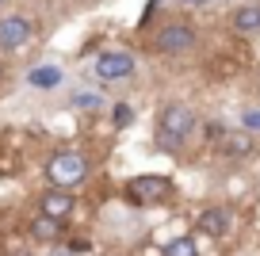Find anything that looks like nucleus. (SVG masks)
I'll list each match as a JSON object with an SVG mask.
<instances>
[{
	"label": "nucleus",
	"mask_w": 260,
	"mask_h": 256,
	"mask_svg": "<svg viewBox=\"0 0 260 256\" xmlns=\"http://www.w3.org/2000/svg\"><path fill=\"white\" fill-rule=\"evenodd\" d=\"M191 130H195V111L187 104L172 100V104L161 107V119H157V145H165V149H180Z\"/></svg>",
	"instance_id": "nucleus-1"
},
{
	"label": "nucleus",
	"mask_w": 260,
	"mask_h": 256,
	"mask_svg": "<svg viewBox=\"0 0 260 256\" xmlns=\"http://www.w3.org/2000/svg\"><path fill=\"white\" fill-rule=\"evenodd\" d=\"M122 195H126V203H134V207H161V203L172 199V180H165V176H134V180H126Z\"/></svg>",
	"instance_id": "nucleus-2"
},
{
	"label": "nucleus",
	"mask_w": 260,
	"mask_h": 256,
	"mask_svg": "<svg viewBox=\"0 0 260 256\" xmlns=\"http://www.w3.org/2000/svg\"><path fill=\"white\" fill-rule=\"evenodd\" d=\"M46 176H50L54 187H77L88 176V157H84V153H73V149L54 153L50 165H46Z\"/></svg>",
	"instance_id": "nucleus-3"
},
{
	"label": "nucleus",
	"mask_w": 260,
	"mask_h": 256,
	"mask_svg": "<svg viewBox=\"0 0 260 256\" xmlns=\"http://www.w3.org/2000/svg\"><path fill=\"white\" fill-rule=\"evenodd\" d=\"M195 42H199V35H195V27L191 23H165L161 31L153 35V50L157 54H169V57H176V54H191L195 50Z\"/></svg>",
	"instance_id": "nucleus-4"
},
{
	"label": "nucleus",
	"mask_w": 260,
	"mask_h": 256,
	"mask_svg": "<svg viewBox=\"0 0 260 256\" xmlns=\"http://www.w3.org/2000/svg\"><path fill=\"white\" fill-rule=\"evenodd\" d=\"M96 77L100 80H130L134 77V54L126 50H107L96 57Z\"/></svg>",
	"instance_id": "nucleus-5"
},
{
	"label": "nucleus",
	"mask_w": 260,
	"mask_h": 256,
	"mask_svg": "<svg viewBox=\"0 0 260 256\" xmlns=\"http://www.w3.org/2000/svg\"><path fill=\"white\" fill-rule=\"evenodd\" d=\"M31 19H23V16H4L0 19V50H19V46H27L31 42Z\"/></svg>",
	"instance_id": "nucleus-6"
},
{
	"label": "nucleus",
	"mask_w": 260,
	"mask_h": 256,
	"mask_svg": "<svg viewBox=\"0 0 260 256\" xmlns=\"http://www.w3.org/2000/svg\"><path fill=\"white\" fill-rule=\"evenodd\" d=\"M73 195L65 191V187H50V191H42V199H39V210L46 218H54V222H65V218L73 214Z\"/></svg>",
	"instance_id": "nucleus-7"
},
{
	"label": "nucleus",
	"mask_w": 260,
	"mask_h": 256,
	"mask_svg": "<svg viewBox=\"0 0 260 256\" xmlns=\"http://www.w3.org/2000/svg\"><path fill=\"white\" fill-rule=\"evenodd\" d=\"M199 233H207V237H226V230H230V214L226 210H218V207H211V210H203L199 214Z\"/></svg>",
	"instance_id": "nucleus-8"
},
{
	"label": "nucleus",
	"mask_w": 260,
	"mask_h": 256,
	"mask_svg": "<svg viewBox=\"0 0 260 256\" xmlns=\"http://www.w3.org/2000/svg\"><path fill=\"white\" fill-rule=\"evenodd\" d=\"M65 80V73H61V65H35L31 73H27V84H31V88H57V84H61Z\"/></svg>",
	"instance_id": "nucleus-9"
},
{
	"label": "nucleus",
	"mask_w": 260,
	"mask_h": 256,
	"mask_svg": "<svg viewBox=\"0 0 260 256\" xmlns=\"http://www.w3.org/2000/svg\"><path fill=\"white\" fill-rule=\"evenodd\" d=\"M226 157H245V153L252 149V138H249V130H230L226 138H222V145H218Z\"/></svg>",
	"instance_id": "nucleus-10"
},
{
	"label": "nucleus",
	"mask_w": 260,
	"mask_h": 256,
	"mask_svg": "<svg viewBox=\"0 0 260 256\" xmlns=\"http://www.w3.org/2000/svg\"><path fill=\"white\" fill-rule=\"evenodd\" d=\"M230 23H234V31H241V35L260 31V4H245V8H237Z\"/></svg>",
	"instance_id": "nucleus-11"
},
{
	"label": "nucleus",
	"mask_w": 260,
	"mask_h": 256,
	"mask_svg": "<svg viewBox=\"0 0 260 256\" xmlns=\"http://www.w3.org/2000/svg\"><path fill=\"white\" fill-rule=\"evenodd\" d=\"M31 237H35V241H57V237H61V222L39 214V218L31 222Z\"/></svg>",
	"instance_id": "nucleus-12"
},
{
	"label": "nucleus",
	"mask_w": 260,
	"mask_h": 256,
	"mask_svg": "<svg viewBox=\"0 0 260 256\" xmlns=\"http://www.w3.org/2000/svg\"><path fill=\"white\" fill-rule=\"evenodd\" d=\"M165 256H199V252H195V241L191 237H176V241L165 245Z\"/></svg>",
	"instance_id": "nucleus-13"
},
{
	"label": "nucleus",
	"mask_w": 260,
	"mask_h": 256,
	"mask_svg": "<svg viewBox=\"0 0 260 256\" xmlns=\"http://www.w3.org/2000/svg\"><path fill=\"white\" fill-rule=\"evenodd\" d=\"M73 107H81V111H100V107H104V96H96V92H77Z\"/></svg>",
	"instance_id": "nucleus-14"
},
{
	"label": "nucleus",
	"mask_w": 260,
	"mask_h": 256,
	"mask_svg": "<svg viewBox=\"0 0 260 256\" xmlns=\"http://www.w3.org/2000/svg\"><path fill=\"white\" fill-rule=\"evenodd\" d=\"M226 134H230V130L222 126V122H207V142H211V145H222Z\"/></svg>",
	"instance_id": "nucleus-15"
},
{
	"label": "nucleus",
	"mask_w": 260,
	"mask_h": 256,
	"mask_svg": "<svg viewBox=\"0 0 260 256\" xmlns=\"http://www.w3.org/2000/svg\"><path fill=\"white\" fill-rule=\"evenodd\" d=\"M241 126H245V130H260V107L241 111Z\"/></svg>",
	"instance_id": "nucleus-16"
},
{
	"label": "nucleus",
	"mask_w": 260,
	"mask_h": 256,
	"mask_svg": "<svg viewBox=\"0 0 260 256\" xmlns=\"http://www.w3.org/2000/svg\"><path fill=\"white\" fill-rule=\"evenodd\" d=\"M111 119H115V126H126V122L134 119V115H130V107H126V104H119V107L111 111Z\"/></svg>",
	"instance_id": "nucleus-17"
},
{
	"label": "nucleus",
	"mask_w": 260,
	"mask_h": 256,
	"mask_svg": "<svg viewBox=\"0 0 260 256\" xmlns=\"http://www.w3.org/2000/svg\"><path fill=\"white\" fill-rule=\"evenodd\" d=\"M180 4H187V8H203V4H211V0H180Z\"/></svg>",
	"instance_id": "nucleus-18"
}]
</instances>
